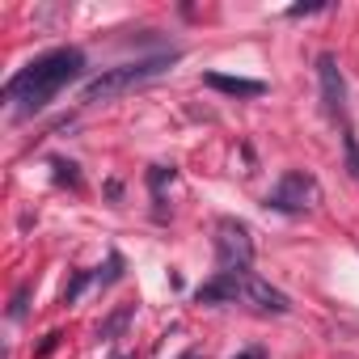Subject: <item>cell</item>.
Instances as JSON below:
<instances>
[{
  "mask_svg": "<svg viewBox=\"0 0 359 359\" xmlns=\"http://www.w3.org/2000/svg\"><path fill=\"white\" fill-rule=\"evenodd\" d=\"M85 72V55L76 47H60V51H47L39 55L34 64H26L18 76L5 81V102L13 106L18 118H30L39 114L43 106H51V97L60 89H68L72 81H81Z\"/></svg>",
  "mask_w": 359,
  "mask_h": 359,
  "instance_id": "6da1fadb",
  "label": "cell"
},
{
  "mask_svg": "<svg viewBox=\"0 0 359 359\" xmlns=\"http://www.w3.org/2000/svg\"><path fill=\"white\" fill-rule=\"evenodd\" d=\"M173 60H177V51H173V55H152V60H135V64H118V68H106L102 76L85 81V89H81V102L97 106V102L123 97V93H131V89H140V85L156 81V76H161V72H165Z\"/></svg>",
  "mask_w": 359,
  "mask_h": 359,
  "instance_id": "7a4b0ae2",
  "label": "cell"
},
{
  "mask_svg": "<svg viewBox=\"0 0 359 359\" xmlns=\"http://www.w3.org/2000/svg\"><path fill=\"white\" fill-rule=\"evenodd\" d=\"M317 203H321V182H317L313 173H304V169L283 173L279 182H275V191L266 195V208L271 212H283V216H304Z\"/></svg>",
  "mask_w": 359,
  "mask_h": 359,
  "instance_id": "3957f363",
  "label": "cell"
},
{
  "mask_svg": "<svg viewBox=\"0 0 359 359\" xmlns=\"http://www.w3.org/2000/svg\"><path fill=\"white\" fill-rule=\"evenodd\" d=\"M250 262H254L250 229L241 220H220L216 224V266L220 271H233V275H245Z\"/></svg>",
  "mask_w": 359,
  "mask_h": 359,
  "instance_id": "277c9868",
  "label": "cell"
},
{
  "mask_svg": "<svg viewBox=\"0 0 359 359\" xmlns=\"http://www.w3.org/2000/svg\"><path fill=\"white\" fill-rule=\"evenodd\" d=\"M317 81H321V102H325V114L342 118L346 114V81H342V68L330 51L317 55Z\"/></svg>",
  "mask_w": 359,
  "mask_h": 359,
  "instance_id": "5b68a950",
  "label": "cell"
},
{
  "mask_svg": "<svg viewBox=\"0 0 359 359\" xmlns=\"http://www.w3.org/2000/svg\"><path fill=\"white\" fill-rule=\"evenodd\" d=\"M241 300H250V304L262 309V313H287V309H292V300H287L279 287H271L266 279H258V275H250V271H245V283H241Z\"/></svg>",
  "mask_w": 359,
  "mask_h": 359,
  "instance_id": "8992f818",
  "label": "cell"
},
{
  "mask_svg": "<svg viewBox=\"0 0 359 359\" xmlns=\"http://www.w3.org/2000/svg\"><path fill=\"white\" fill-rule=\"evenodd\" d=\"M241 283H245V275L216 271V279H208V283L195 292V300H199V304H237V300H241Z\"/></svg>",
  "mask_w": 359,
  "mask_h": 359,
  "instance_id": "52a82bcc",
  "label": "cell"
},
{
  "mask_svg": "<svg viewBox=\"0 0 359 359\" xmlns=\"http://www.w3.org/2000/svg\"><path fill=\"white\" fill-rule=\"evenodd\" d=\"M203 85H208V89H220V93H229V97H262V93H266V85H262V81L224 76V72H208V76H203Z\"/></svg>",
  "mask_w": 359,
  "mask_h": 359,
  "instance_id": "ba28073f",
  "label": "cell"
},
{
  "mask_svg": "<svg viewBox=\"0 0 359 359\" xmlns=\"http://www.w3.org/2000/svg\"><path fill=\"white\" fill-rule=\"evenodd\" d=\"M131 317H135V304H123V309H114V313H110V317L97 325V338H106V342H110V338H118V334L127 330V321H131Z\"/></svg>",
  "mask_w": 359,
  "mask_h": 359,
  "instance_id": "9c48e42d",
  "label": "cell"
},
{
  "mask_svg": "<svg viewBox=\"0 0 359 359\" xmlns=\"http://www.w3.org/2000/svg\"><path fill=\"white\" fill-rule=\"evenodd\" d=\"M89 283H97V275H93V271H76V275H72V283L64 287V304H76V296H81Z\"/></svg>",
  "mask_w": 359,
  "mask_h": 359,
  "instance_id": "30bf717a",
  "label": "cell"
},
{
  "mask_svg": "<svg viewBox=\"0 0 359 359\" xmlns=\"http://www.w3.org/2000/svg\"><path fill=\"white\" fill-rule=\"evenodd\" d=\"M118 279H123V254H110V258H106V266L97 271V283H102V287H110V283H118Z\"/></svg>",
  "mask_w": 359,
  "mask_h": 359,
  "instance_id": "8fae6325",
  "label": "cell"
},
{
  "mask_svg": "<svg viewBox=\"0 0 359 359\" xmlns=\"http://www.w3.org/2000/svg\"><path fill=\"white\" fill-rule=\"evenodd\" d=\"M342 148H346V173H351V177H359V140H355V131H351V127L342 131Z\"/></svg>",
  "mask_w": 359,
  "mask_h": 359,
  "instance_id": "7c38bea8",
  "label": "cell"
},
{
  "mask_svg": "<svg viewBox=\"0 0 359 359\" xmlns=\"http://www.w3.org/2000/svg\"><path fill=\"white\" fill-rule=\"evenodd\" d=\"M51 169H55V182H68V187H81V173H76V165H72V161H64V156H55V161H51Z\"/></svg>",
  "mask_w": 359,
  "mask_h": 359,
  "instance_id": "4fadbf2b",
  "label": "cell"
},
{
  "mask_svg": "<svg viewBox=\"0 0 359 359\" xmlns=\"http://www.w3.org/2000/svg\"><path fill=\"white\" fill-rule=\"evenodd\" d=\"M173 177H177V169H173V165H156V169L148 173V187H152V195H156V199H161L165 182H173Z\"/></svg>",
  "mask_w": 359,
  "mask_h": 359,
  "instance_id": "5bb4252c",
  "label": "cell"
},
{
  "mask_svg": "<svg viewBox=\"0 0 359 359\" xmlns=\"http://www.w3.org/2000/svg\"><path fill=\"white\" fill-rule=\"evenodd\" d=\"M26 300H30V283H26V287H18V296H13V304H9V317H13V321H22V317H26Z\"/></svg>",
  "mask_w": 359,
  "mask_h": 359,
  "instance_id": "9a60e30c",
  "label": "cell"
},
{
  "mask_svg": "<svg viewBox=\"0 0 359 359\" xmlns=\"http://www.w3.org/2000/svg\"><path fill=\"white\" fill-rule=\"evenodd\" d=\"M325 5H292L287 9V18H309V13H321Z\"/></svg>",
  "mask_w": 359,
  "mask_h": 359,
  "instance_id": "2e32d148",
  "label": "cell"
},
{
  "mask_svg": "<svg viewBox=\"0 0 359 359\" xmlns=\"http://www.w3.org/2000/svg\"><path fill=\"white\" fill-rule=\"evenodd\" d=\"M60 338H64V334H47V338H43V346H39V359H47V355L60 346Z\"/></svg>",
  "mask_w": 359,
  "mask_h": 359,
  "instance_id": "e0dca14e",
  "label": "cell"
},
{
  "mask_svg": "<svg viewBox=\"0 0 359 359\" xmlns=\"http://www.w3.org/2000/svg\"><path fill=\"white\" fill-rule=\"evenodd\" d=\"M237 359H266V351H262V346H254V351H241Z\"/></svg>",
  "mask_w": 359,
  "mask_h": 359,
  "instance_id": "ac0fdd59",
  "label": "cell"
},
{
  "mask_svg": "<svg viewBox=\"0 0 359 359\" xmlns=\"http://www.w3.org/2000/svg\"><path fill=\"white\" fill-rule=\"evenodd\" d=\"M182 359H203V351H199V346H191V351H182Z\"/></svg>",
  "mask_w": 359,
  "mask_h": 359,
  "instance_id": "d6986e66",
  "label": "cell"
},
{
  "mask_svg": "<svg viewBox=\"0 0 359 359\" xmlns=\"http://www.w3.org/2000/svg\"><path fill=\"white\" fill-rule=\"evenodd\" d=\"M114 359H135V355H114Z\"/></svg>",
  "mask_w": 359,
  "mask_h": 359,
  "instance_id": "ffe728a7",
  "label": "cell"
}]
</instances>
